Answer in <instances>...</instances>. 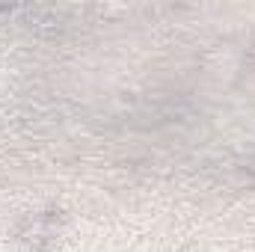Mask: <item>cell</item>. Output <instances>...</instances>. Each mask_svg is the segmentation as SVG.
I'll use <instances>...</instances> for the list:
<instances>
[{
    "label": "cell",
    "mask_w": 255,
    "mask_h": 252,
    "mask_svg": "<svg viewBox=\"0 0 255 252\" xmlns=\"http://www.w3.org/2000/svg\"><path fill=\"white\" fill-rule=\"evenodd\" d=\"M27 24L36 27V30H48V33H63L65 30V18L54 9H30Z\"/></svg>",
    "instance_id": "cell-1"
}]
</instances>
